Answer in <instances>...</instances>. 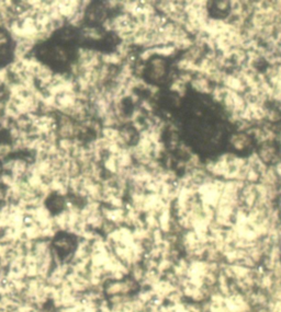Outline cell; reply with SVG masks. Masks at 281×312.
<instances>
[{"instance_id": "cell-1", "label": "cell", "mask_w": 281, "mask_h": 312, "mask_svg": "<svg viewBox=\"0 0 281 312\" xmlns=\"http://www.w3.org/2000/svg\"><path fill=\"white\" fill-rule=\"evenodd\" d=\"M247 139H248L247 135H243V134L235 135L233 139H232V144H233L234 147L237 149H243L247 146L246 145L247 144Z\"/></svg>"}]
</instances>
